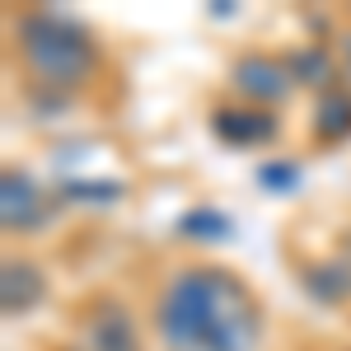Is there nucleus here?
I'll return each mask as SVG.
<instances>
[{
	"label": "nucleus",
	"instance_id": "1",
	"mask_svg": "<svg viewBox=\"0 0 351 351\" xmlns=\"http://www.w3.org/2000/svg\"><path fill=\"white\" fill-rule=\"evenodd\" d=\"M160 332L173 351H248L258 337V309L230 271L192 267L164 291Z\"/></svg>",
	"mask_w": 351,
	"mask_h": 351
},
{
	"label": "nucleus",
	"instance_id": "2",
	"mask_svg": "<svg viewBox=\"0 0 351 351\" xmlns=\"http://www.w3.org/2000/svg\"><path fill=\"white\" fill-rule=\"evenodd\" d=\"M19 47L33 75L47 84H80L94 66V47L75 24L56 19V14H28L19 19Z\"/></svg>",
	"mask_w": 351,
	"mask_h": 351
},
{
	"label": "nucleus",
	"instance_id": "3",
	"mask_svg": "<svg viewBox=\"0 0 351 351\" xmlns=\"http://www.w3.org/2000/svg\"><path fill=\"white\" fill-rule=\"evenodd\" d=\"M291 66H281V61H271V56H243L239 66H234V84H239L248 99H258V104H276V99H286L291 94Z\"/></svg>",
	"mask_w": 351,
	"mask_h": 351
},
{
	"label": "nucleus",
	"instance_id": "4",
	"mask_svg": "<svg viewBox=\"0 0 351 351\" xmlns=\"http://www.w3.org/2000/svg\"><path fill=\"white\" fill-rule=\"evenodd\" d=\"M71 351H136L132 319H127L117 304H104V309L80 328V337L71 342Z\"/></svg>",
	"mask_w": 351,
	"mask_h": 351
},
{
	"label": "nucleus",
	"instance_id": "5",
	"mask_svg": "<svg viewBox=\"0 0 351 351\" xmlns=\"http://www.w3.org/2000/svg\"><path fill=\"white\" fill-rule=\"evenodd\" d=\"M0 220H5V230H33L38 220H43V197L33 188V178L24 173H5V183H0Z\"/></svg>",
	"mask_w": 351,
	"mask_h": 351
},
{
	"label": "nucleus",
	"instance_id": "6",
	"mask_svg": "<svg viewBox=\"0 0 351 351\" xmlns=\"http://www.w3.org/2000/svg\"><path fill=\"white\" fill-rule=\"evenodd\" d=\"M43 291H47V281H43V271L33 267V263L10 258V263L0 267V300H5V309H10V314L33 309V304L43 300Z\"/></svg>",
	"mask_w": 351,
	"mask_h": 351
},
{
	"label": "nucleus",
	"instance_id": "7",
	"mask_svg": "<svg viewBox=\"0 0 351 351\" xmlns=\"http://www.w3.org/2000/svg\"><path fill=\"white\" fill-rule=\"evenodd\" d=\"M216 136L230 145H263L276 136V117L253 108H220L216 112Z\"/></svg>",
	"mask_w": 351,
	"mask_h": 351
},
{
	"label": "nucleus",
	"instance_id": "8",
	"mask_svg": "<svg viewBox=\"0 0 351 351\" xmlns=\"http://www.w3.org/2000/svg\"><path fill=\"white\" fill-rule=\"evenodd\" d=\"M304 286H309V295H319L324 304H342L351 295V263H324V267H314L304 276Z\"/></svg>",
	"mask_w": 351,
	"mask_h": 351
},
{
	"label": "nucleus",
	"instance_id": "9",
	"mask_svg": "<svg viewBox=\"0 0 351 351\" xmlns=\"http://www.w3.org/2000/svg\"><path fill=\"white\" fill-rule=\"evenodd\" d=\"M314 127H319V136H328V141L351 136V99L347 94H324L319 108H314Z\"/></svg>",
	"mask_w": 351,
	"mask_h": 351
},
{
	"label": "nucleus",
	"instance_id": "10",
	"mask_svg": "<svg viewBox=\"0 0 351 351\" xmlns=\"http://www.w3.org/2000/svg\"><path fill=\"white\" fill-rule=\"evenodd\" d=\"M178 230H183L188 239L220 243L225 234H230V216H220V211H188V216L178 220Z\"/></svg>",
	"mask_w": 351,
	"mask_h": 351
},
{
	"label": "nucleus",
	"instance_id": "11",
	"mask_svg": "<svg viewBox=\"0 0 351 351\" xmlns=\"http://www.w3.org/2000/svg\"><path fill=\"white\" fill-rule=\"evenodd\" d=\"M291 75L295 80H304V84H328V56L324 52H295L291 56Z\"/></svg>",
	"mask_w": 351,
	"mask_h": 351
},
{
	"label": "nucleus",
	"instance_id": "12",
	"mask_svg": "<svg viewBox=\"0 0 351 351\" xmlns=\"http://www.w3.org/2000/svg\"><path fill=\"white\" fill-rule=\"evenodd\" d=\"M117 183H71V188L61 192L66 202H117Z\"/></svg>",
	"mask_w": 351,
	"mask_h": 351
},
{
	"label": "nucleus",
	"instance_id": "13",
	"mask_svg": "<svg viewBox=\"0 0 351 351\" xmlns=\"http://www.w3.org/2000/svg\"><path fill=\"white\" fill-rule=\"evenodd\" d=\"M267 188H276V192H286V188H295L300 183V169L295 164H263V173H258Z\"/></svg>",
	"mask_w": 351,
	"mask_h": 351
},
{
	"label": "nucleus",
	"instance_id": "14",
	"mask_svg": "<svg viewBox=\"0 0 351 351\" xmlns=\"http://www.w3.org/2000/svg\"><path fill=\"white\" fill-rule=\"evenodd\" d=\"M342 66H347V75H351V33L342 38Z\"/></svg>",
	"mask_w": 351,
	"mask_h": 351
}]
</instances>
